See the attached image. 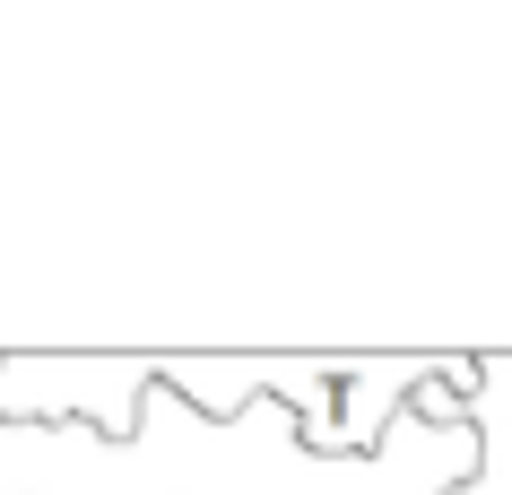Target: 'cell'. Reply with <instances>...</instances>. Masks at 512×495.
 Here are the masks:
<instances>
[{
    "mask_svg": "<svg viewBox=\"0 0 512 495\" xmlns=\"http://www.w3.org/2000/svg\"><path fill=\"white\" fill-rule=\"evenodd\" d=\"M478 478V417L400 409L365 461L304 452V426L278 400L252 417H200L157 391L131 443L96 426H9L0 417V495H452Z\"/></svg>",
    "mask_w": 512,
    "mask_h": 495,
    "instance_id": "1",
    "label": "cell"
},
{
    "mask_svg": "<svg viewBox=\"0 0 512 495\" xmlns=\"http://www.w3.org/2000/svg\"><path fill=\"white\" fill-rule=\"evenodd\" d=\"M443 374H469L460 348H426V357H348V348H296V357H217V348H157V391L191 400L200 417H252L261 400L304 426V452L322 461H365L382 435L400 426V409Z\"/></svg>",
    "mask_w": 512,
    "mask_h": 495,
    "instance_id": "2",
    "label": "cell"
},
{
    "mask_svg": "<svg viewBox=\"0 0 512 495\" xmlns=\"http://www.w3.org/2000/svg\"><path fill=\"white\" fill-rule=\"evenodd\" d=\"M157 400V348H0V417L9 426H96L131 443Z\"/></svg>",
    "mask_w": 512,
    "mask_h": 495,
    "instance_id": "3",
    "label": "cell"
},
{
    "mask_svg": "<svg viewBox=\"0 0 512 495\" xmlns=\"http://www.w3.org/2000/svg\"><path fill=\"white\" fill-rule=\"evenodd\" d=\"M478 478H460L452 495H512V348L478 357Z\"/></svg>",
    "mask_w": 512,
    "mask_h": 495,
    "instance_id": "4",
    "label": "cell"
}]
</instances>
